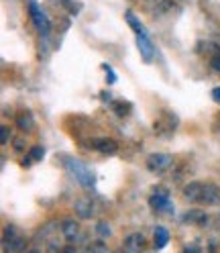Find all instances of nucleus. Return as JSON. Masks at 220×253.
<instances>
[{
  "mask_svg": "<svg viewBox=\"0 0 220 253\" xmlns=\"http://www.w3.org/2000/svg\"><path fill=\"white\" fill-rule=\"evenodd\" d=\"M66 168L70 169V173H72V176H73L77 182H80L84 188H92V186H94L92 171H90L82 162L73 160V157H68V160H66Z\"/></svg>",
  "mask_w": 220,
  "mask_h": 253,
  "instance_id": "f257e3e1",
  "label": "nucleus"
},
{
  "mask_svg": "<svg viewBox=\"0 0 220 253\" xmlns=\"http://www.w3.org/2000/svg\"><path fill=\"white\" fill-rule=\"evenodd\" d=\"M29 14H31V19H33L35 27L41 35H49V19H47V14L41 10V6L35 2V0H31L29 2Z\"/></svg>",
  "mask_w": 220,
  "mask_h": 253,
  "instance_id": "f03ea898",
  "label": "nucleus"
},
{
  "mask_svg": "<svg viewBox=\"0 0 220 253\" xmlns=\"http://www.w3.org/2000/svg\"><path fill=\"white\" fill-rule=\"evenodd\" d=\"M171 164H174V157L169 153H151L147 157V168L151 171H165Z\"/></svg>",
  "mask_w": 220,
  "mask_h": 253,
  "instance_id": "7ed1b4c3",
  "label": "nucleus"
},
{
  "mask_svg": "<svg viewBox=\"0 0 220 253\" xmlns=\"http://www.w3.org/2000/svg\"><path fill=\"white\" fill-rule=\"evenodd\" d=\"M25 247V239L23 237H17V229L8 227L4 233V251L6 253H19Z\"/></svg>",
  "mask_w": 220,
  "mask_h": 253,
  "instance_id": "20e7f679",
  "label": "nucleus"
},
{
  "mask_svg": "<svg viewBox=\"0 0 220 253\" xmlns=\"http://www.w3.org/2000/svg\"><path fill=\"white\" fill-rule=\"evenodd\" d=\"M149 207H151L155 212H167V214L174 212V204L169 202V198H167L165 194H153V196L149 198Z\"/></svg>",
  "mask_w": 220,
  "mask_h": 253,
  "instance_id": "39448f33",
  "label": "nucleus"
},
{
  "mask_svg": "<svg viewBox=\"0 0 220 253\" xmlns=\"http://www.w3.org/2000/svg\"><path fill=\"white\" fill-rule=\"evenodd\" d=\"M137 47H139V51L141 55H143V59L149 63L153 61V55H155V47L151 43V39L147 37V33H139L137 35Z\"/></svg>",
  "mask_w": 220,
  "mask_h": 253,
  "instance_id": "423d86ee",
  "label": "nucleus"
},
{
  "mask_svg": "<svg viewBox=\"0 0 220 253\" xmlns=\"http://www.w3.org/2000/svg\"><path fill=\"white\" fill-rule=\"evenodd\" d=\"M145 237H143V233H133V235H129L127 239H124V251L127 253H141L145 249Z\"/></svg>",
  "mask_w": 220,
  "mask_h": 253,
  "instance_id": "0eeeda50",
  "label": "nucleus"
},
{
  "mask_svg": "<svg viewBox=\"0 0 220 253\" xmlns=\"http://www.w3.org/2000/svg\"><path fill=\"white\" fill-rule=\"evenodd\" d=\"M75 212H77V216L80 218H92V214H94V202H92V198H77L75 200Z\"/></svg>",
  "mask_w": 220,
  "mask_h": 253,
  "instance_id": "6e6552de",
  "label": "nucleus"
},
{
  "mask_svg": "<svg viewBox=\"0 0 220 253\" xmlns=\"http://www.w3.org/2000/svg\"><path fill=\"white\" fill-rule=\"evenodd\" d=\"M92 147L94 149H98L100 153H116V149H118V145H116V141L114 139H108V137H104V139H94L92 141Z\"/></svg>",
  "mask_w": 220,
  "mask_h": 253,
  "instance_id": "1a4fd4ad",
  "label": "nucleus"
},
{
  "mask_svg": "<svg viewBox=\"0 0 220 253\" xmlns=\"http://www.w3.org/2000/svg\"><path fill=\"white\" fill-rule=\"evenodd\" d=\"M183 223H187V225H208V214L206 212H202V211H187L185 214H183Z\"/></svg>",
  "mask_w": 220,
  "mask_h": 253,
  "instance_id": "9d476101",
  "label": "nucleus"
},
{
  "mask_svg": "<svg viewBox=\"0 0 220 253\" xmlns=\"http://www.w3.org/2000/svg\"><path fill=\"white\" fill-rule=\"evenodd\" d=\"M61 233H64V237L68 241H75L77 233H80V227H77L75 220L68 218V220H64V225H61Z\"/></svg>",
  "mask_w": 220,
  "mask_h": 253,
  "instance_id": "9b49d317",
  "label": "nucleus"
},
{
  "mask_svg": "<svg viewBox=\"0 0 220 253\" xmlns=\"http://www.w3.org/2000/svg\"><path fill=\"white\" fill-rule=\"evenodd\" d=\"M169 243V233L165 227H157L155 233H153V245L155 249H163L165 245Z\"/></svg>",
  "mask_w": 220,
  "mask_h": 253,
  "instance_id": "f8f14e48",
  "label": "nucleus"
},
{
  "mask_svg": "<svg viewBox=\"0 0 220 253\" xmlns=\"http://www.w3.org/2000/svg\"><path fill=\"white\" fill-rule=\"evenodd\" d=\"M17 125H19L21 131H31L33 129V117H31L29 113H21L17 117Z\"/></svg>",
  "mask_w": 220,
  "mask_h": 253,
  "instance_id": "ddd939ff",
  "label": "nucleus"
},
{
  "mask_svg": "<svg viewBox=\"0 0 220 253\" xmlns=\"http://www.w3.org/2000/svg\"><path fill=\"white\" fill-rule=\"evenodd\" d=\"M127 21H129V25L133 27V31H135V33L139 35V33H145V29H143V25H141L139 23V19L135 17V14L133 12H127Z\"/></svg>",
  "mask_w": 220,
  "mask_h": 253,
  "instance_id": "4468645a",
  "label": "nucleus"
},
{
  "mask_svg": "<svg viewBox=\"0 0 220 253\" xmlns=\"http://www.w3.org/2000/svg\"><path fill=\"white\" fill-rule=\"evenodd\" d=\"M90 253H110V251L102 241H96L94 245H90Z\"/></svg>",
  "mask_w": 220,
  "mask_h": 253,
  "instance_id": "2eb2a0df",
  "label": "nucleus"
},
{
  "mask_svg": "<svg viewBox=\"0 0 220 253\" xmlns=\"http://www.w3.org/2000/svg\"><path fill=\"white\" fill-rule=\"evenodd\" d=\"M43 155H45V149L43 147H33V149H31V153H29V157H33L35 162L43 160Z\"/></svg>",
  "mask_w": 220,
  "mask_h": 253,
  "instance_id": "dca6fc26",
  "label": "nucleus"
},
{
  "mask_svg": "<svg viewBox=\"0 0 220 253\" xmlns=\"http://www.w3.org/2000/svg\"><path fill=\"white\" fill-rule=\"evenodd\" d=\"M96 231H98L100 237H108V235H110V227H108L106 223H98V225H96Z\"/></svg>",
  "mask_w": 220,
  "mask_h": 253,
  "instance_id": "f3484780",
  "label": "nucleus"
},
{
  "mask_svg": "<svg viewBox=\"0 0 220 253\" xmlns=\"http://www.w3.org/2000/svg\"><path fill=\"white\" fill-rule=\"evenodd\" d=\"M8 137H10L8 129H6V126H2V129H0V143H8Z\"/></svg>",
  "mask_w": 220,
  "mask_h": 253,
  "instance_id": "a211bd4d",
  "label": "nucleus"
},
{
  "mask_svg": "<svg viewBox=\"0 0 220 253\" xmlns=\"http://www.w3.org/2000/svg\"><path fill=\"white\" fill-rule=\"evenodd\" d=\"M104 70L108 72V82H110V84H114V82H116V76H114V72H112V70H110L108 66H104Z\"/></svg>",
  "mask_w": 220,
  "mask_h": 253,
  "instance_id": "6ab92c4d",
  "label": "nucleus"
},
{
  "mask_svg": "<svg viewBox=\"0 0 220 253\" xmlns=\"http://www.w3.org/2000/svg\"><path fill=\"white\" fill-rule=\"evenodd\" d=\"M183 253H202V249H200V245H190L183 249Z\"/></svg>",
  "mask_w": 220,
  "mask_h": 253,
  "instance_id": "aec40b11",
  "label": "nucleus"
},
{
  "mask_svg": "<svg viewBox=\"0 0 220 253\" xmlns=\"http://www.w3.org/2000/svg\"><path fill=\"white\" fill-rule=\"evenodd\" d=\"M212 98H214V102H216V104H220V86L212 90Z\"/></svg>",
  "mask_w": 220,
  "mask_h": 253,
  "instance_id": "412c9836",
  "label": "nucleus"
},
{
  "mask_svg": "<svg viewBox=\"0 0 220 253\" xmlns=\"http://www.w3.org/2000/svg\"><path fill=\"white\" fill-rule=\"evenodd\" d=\"M212 66H214V70H218V72H220V57H216V59L212 61Z\"/></svg>",
  "mask_w": 220,
  "mask_h": 253,
  "instance_id": "4be33fe9",
  "label": "nucleus"
},
{
  "mask_svg": "<svg viewBox=\"0 0 220 253\" xmlns=\"http://www.w3.org/2000/svg\"><path fill=\"white\" fill-rule=\"evenodd\" d=\"M61 253H77V251H75V249H72V247H68V249H64Z\"/></svg>",
  "mask_w": 220,
  "mask_h": 253,
  "instance_id": "5701e85b",
  "label": "nucleus"
},
{
  "mask_svg": "<svg viewBox=\"0 0 220 253\" xmlns=\"http://www.w3.org/2000/svg\"><path fill=\"white\" fill-rule=\"evenodd\" d=\"M31 253H39V251H31Z\"/></svg>",
  "mask_w": 220,
  "mask_h": 253,
  "instance_id": "b1692460",
  "label": "nucleus"
},
{
  "mask_svg": "<svg viewBox=\"0 0 220 253\" xmlns=\"http://www.w3.org/2000/svg\"><path fill=\"white\" fill-rule=\"evenodd\" d=\"M218 218H220V216H218Z\"/></svg>",
  "mask_w": 220,
  "mask_h": 253,
  "instance_id": "393cba45",
  "label": "nucleus"
}]
</instances>
